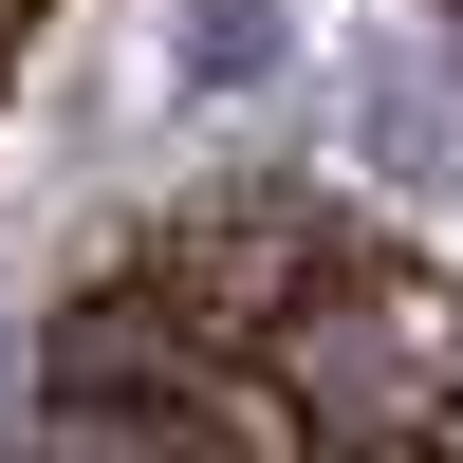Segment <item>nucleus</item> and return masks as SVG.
Returning <instances> with one entry per match:
<instances>
[{
  "label": "nucleus",
  "instance_id": "f257e3e1",
  "mask_svg": "<svg viewBox=\"0 0 463 463\" xmlns=\"http://www.w3.org/2000/svg\"><path fill=\"white\" fill-rule=\"evenodd\" d=\"M279 408H297V445H353V427H463V297L427 279V260H390V241H353L316 297L279 316Z\"/></svg>",
  "mask_w": 463,
  "mask_h": 463
},
{
  "label": "nucleus",
  "instance_id": "f03ea898",
  "mask_svg": "<svg viewBox=\"0 0 463 463\" xmlns=\"http://www.w3.org/2000/svg\"><path fill=\"white\" fill-rule=\"evenodd\" d=\"M111 260H130V279L167 297V316L204 334V353H279V316H297V297L334 279V260H353V222H334V204H279V185H241V204L130 222Z\"/></svg>",
  "mask_w": 463,
  "mask_h": 463
},
{
  "label": "nucleus",
  "instance_id": "7ed1b4c3",
  "mask_svg": "<svg viewBox=\"0 0 463 463\" xmlns=\"http://www.w3.org/2000/svg\"><path fill=\"white\" fill-rule=\"evenodd\" d=\"M297 463H463V427H353V445H297Z\"/></svg>",
  "mask_w": 463,
  "mask_h": 463
},
{
  "label": "nucleus",
  "instance_id": "20e7f679",
  "mask_svg": "<svg viewBox=\"0 0 463 463\" xmlns=\"http://www.w3.org/2000/svg\"><path fill=\"white\" fill-rule=\"evenodd\" d=\"M19 19H37V0H0V56H19Z\"/></svg>",
  "mask_w": 463,
  "mask_h": 463
}]
</instances>
